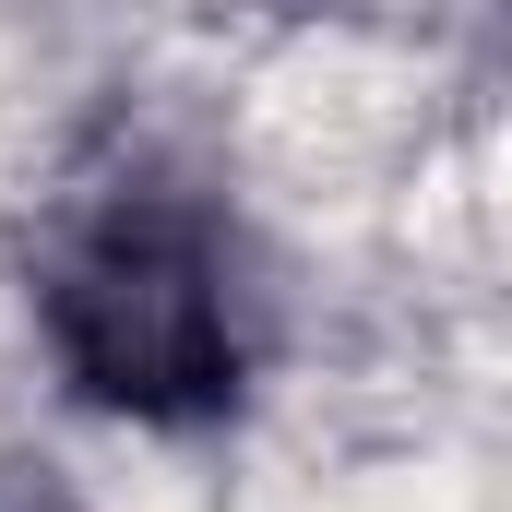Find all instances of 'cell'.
Segmentation results:
<instances>
[{"instance_id": "cell-1", "label": "cell", "mask_w": 512, "mask_h": 512, "mask_svg": "<svg viewBox=\"0 0 512 512\" xmlns=\"http://www.w3.org/2000/svg\"><path fill=\"white\" fill-rule=\"evenodd\" d=\"M262 143L298 167V179H370L393 143H405V72L358 60V48H310L274 96H262Z\"/></svg>"}]
</instances>
